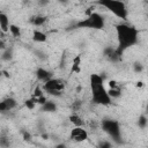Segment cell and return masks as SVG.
Wrapping results in <instances>:
<instances>
[{"instance_id":"obj_14","label":"cell","mask_w":148,"mask_h":148,"mask_svg":"<svg viewBox=\"0 0 148 148\" xmlns=\"http://www.w3.org/2000/svg\"><path fill=\"white\" fill-rule=\"evenodd\" d=\"M2 101H3V103H5L6 108H7V111L13 110V109L17 105L16 99H15V98H13V97H6V98H5V99H2Z\"/></svg>"},{"instance_id":"obj_12","label":"cell","mask_w":148,"mask_h":148,"mask_svg":"<svg viewBox=\"0 0 148 148\" xmlns=\"http://www.w3.org/2000/svg\"><path fill=\"white\" fill-rule=\"evenodd\" d=\"M40 110L44 112H54V111H57V104L53 101L46 99V102L40 105Z\"/></svg>"},{"instance_id":"obj_15","label":"cell","mask_w":148,"mask_h":148,"mask_svg":"<svg viewBox=\"0 0 148 148\" xmlns=\"http://www.w3.org/2000/svg\"><path fill=\"white\" fill-rule=\"evenodd\" d=\"M80 64H81V56L77 54L74 60H73V64H72V68H71V72L73 73H79L80 72Z\"/></svg>"},{"instance_id":"obj_19","label":"cell","mask_w":148,"mask_h":148,"mask_svg":"<svg viewBox=\"0 0 148 148\" xmlns=\"http://www.w3.org/2000/svg\"><path fill=\"white\" fill-rule=\"evenodd\" d=\"M147 124H148V119L146 117V114H141L139 117V120H138V125L140 128H146L147 127Z\"/></svg>"},{"instance_id":"obj_33","label":"cell","mask_w":148,"mask_h":148,"mask_svg":"<svg viewBox=\"0 0 148 148\" xmlns=\"http://www.w3.org/2000/svg\"><path fill=\"white\" fill-rule=\"evenodd\" d=\"M121 1H124V0H121Z\"/></svg>"},{"instance_id":"obj_2","label":"cell","mask_w":148,"mask_h":148,"mask_svg":"<svg viewBox=\"0 0 148 148\" xmlns=\"http://www.w3.org/2000/svg\"><path fill=\"white\" fill-rule=\"evenodd\" d=\"M90 90H91V101L98 105H110L111 97L108 94V90L104 86V80L99 74H91L89 77Z\"/></svg>"},{"instance_id":"obj_7","label":"cell","mask_w":148,"mask_h":148,"mask_svg":"<svg viewBox=\"0 0 148 148\" xmlns=\"http://www.w3.org/2000/svg\"><path fill=\"white\" fill-rule=\"evenodd\" d=\"M69 139L75 142H83L88 139V132L83 128V126H74L71 130Z\"/></svg>"},{"instance_id":"obj_16","label":"cell","mask_w":148,"mask_h":148,"mask_svg":"<svg viewBox=\"0 0 148 148\" xmlns=\"http://www.w3.org/2000/svg\"><path fill=\"white\" fill-rule=\"evenodd\" d=\"M9 32L12 34V36L13 37H15V38H18V37H21V28L18 27V25H16V24H9Z\"/></svg>"},{"instance_id":"obj_28","label":"cell","mask_w":148,"mask_h":148,"mask_svg":"<svg viewBox=\"0 0 148 148\" xmlns=\"http://www.w3.org/2000/svg\"><path fill=\"white\" fill-rule=\"evenodd\" d=\"M49 3V0H39V5L40 6H45Z\"/></svg>"},{"instance_id":"obj_23","label":"cell","mask_w":148,"mask_h":148,"mask_svg":"<svg viewBox=\"0 0 148 148\" xmlns=\"http://www.w3.org/2000/svg\"><path fill=\"white\" fill-rule=\"evenodd\" d=\"M133 68H134V71H135V72H141V71L143 69V66H142V64H141V62L135 61V62L133 64Z\"/></svg>"},{"instance_id":"obj_32","label":"cell","mask_w":148,"mask_h":148,"mask_svg":"<svg viewBox=\"0 0 148 148\" xmlns=\"http://www.w3.org/2000/svg\"><path fill=\"white\" fill-rule=\"evenodd\" d=\"M81 1H83V0H81Z\"/></svg>"},{"instance_id":"obj_21","label":"cell","mask_w":148,"mask_h":148,"mask_svg":"<svg viewBox=\"0 0 148 148\" xmlns=\"http://www.w3.org/2000/svg\"><path fill=\"white\" fill-rule=\"evenodd\" d=\"M24 105L29 109V110H32V109H35V106H36V103L32 101V98H29V99H27L25 102H24Z\"/></svg>"},{"instance_id":"obj_10","label":"cell","mask_w":148,"mask_h":148,"mask_svg":"<svg viewBox=\"0 0 148 148\" xmlns=\"http://www.w3.org/2000/svg\"><path fill=\"white\" fill-rule=\"evenodd\" d=\"M32 40H34L35 43H45V42L47 40V36H46L43 31L35 29V30L32 31Z\"/></svg>"},{"instance_id":"obj_30","label":"cell","mask_w":148,"mask_h":148,"mask_svg":"<svg viewBox=\"0 0 148 148\" xmlns=\"http://www.w3.org/2000/svg\"><path fill=\"white\" fill-rule=\"evenodd\" d=\"M56 147L57 148H62V147H65V145L64 143H60V145H56Z\"/></svg>"},{"instance_id":"obj_25","label":"cell","mask_w":148,"mask_h":148,"mask_svg":"<svg viewBox=\"0 0 148 148\" xmlns=\"http://www.w3.org/2000/svg\"><path fill=\"white\" fill-rule=\"evenodd\" d=\"M22 135H23V139H24L25 141H30V140H31V135H30V133H28L27 131H22Z\"/></svg>"},{"instance_id":"obj_5","label":"cell","mask_w":148,"mask_h":148,"mask_svg":"<svg viewBox=\"0 0 148 148\" xmlns=\"http://www.w3.org/2000/svg\"><path fill=\"white\" fill-rule=\"evenodd\" d=\"M101 127L102 130L117 143L121 141V133H120V125L117 120L105 118L101 121Z\"/></svg>"},{"instance_id":"obj_18","label":"cell","mask_w":148,"mask_h":148,"mask_svg":"<svg viewBox=\"0 0 148 148\" xmlns=\"http://www.w3.org/2000/svg\"><path fill=\"white\" fill-rule=\"evenodd\" d=\"M12 58H13V50L6 47V49L3 50V53H2V56H1V59L5 60V61H9V60H12Z\"/></svg>"},{"instance_id":"obj_29","label":"cell","mask_w":148,"mask_h":148,"mask_svg":"<svg viewBox=\"0 0 148 148\" xmlns=\"http://www.w3.org/2000/svg\"><path fill=\"white\" fill-rule=\"evenodd\" d=\"M59 3H61V5H67L68 2H69V0H57Z\"/></svg>"},{"instance_id":"obj_11","label":"cell","mask_w":148,"mask_h":148,"mask_svg":"<svg viewBox=\"0 0 148 148\" xmlns=\"http://www.w3.org/2000/svg\"><path fill=\"white\" fill-rule=\"evenodd\" d=\"M9 18H8V16L5 14V13H2V12H0V29L3 31V32H7L8 31V29H9Z\"/></svg>"},{"instance_id":"obj_3","label":"cell","mask_w":148,"mask_h":148,"mask_svg":"<svg viewBox=\"0 0 148 148\" xmlns=\"http://www.w3.org/2000/svg\"><path fill=\"white\" fill-rule=\"evenodd\" d=\"M104 28H105L104 17L99 13H95V12H91L84 18L74 23L72 27V29H94V30H101Z\"/></svg>"},{"instance_id":"obj_22","label":"cell","mask_w":148,"mask_h":148,"mask_svg":"<svg viewBox=\"0 0 148 148\" xmlns=\"http://www.w3.org/2000/svg\"><path fill=\"white\" fill-rule=\"evenodd\" d=\"M42 95H44L43 94V88L36 87L35 90H34V92H32V97H38V96H42Z\"/></svg>"},{"instance_id":"obj_20","label":"cell","mask_w":148,"mask_h":148,"mask_svg":"<svg viewBox=\"0 0 148 148\" xmlns=\"http://www.w3.org/2000/svg\"><path fill=\"white\" fill-rule=\"evenodd\" d=\"M10 145V141L7 136H0V146L1 147H8Z\"/></svg>"},{"instance_id":"obj_24","label":"cell","mask_w":148,"mask_h":148,"mask_svg":"<svg viewBox=\"0 0 148 148\" xmlns=\"http://www.w3.org/2000/svg\"><path fill=\"white\" fill-rule=\"evenodd\" d=\"M98 147L99 148H111L112 147V143L111 142H108V141H102L98 143Z\"/></svg>"},{"instance_id":"obj_26","label":"cell","mask_w":148,"mask_h":148,"mask_svg":"<svg viewBox=\"0 0 148 148\" xmlns=\"http://www.w3.org/2000/svg\"><path fill=\"white\" fill-rule=\"evenodd\" d=\"M5 112H7V108L3 103V101H0V113H5Z\"/></svg>"},{"instance_id":"obj_13","label":"cell","mask_w":148,"mask_h":148,"mask_svg":"<svg viewBox=\"0 0 148 148\" xmlns=\"http://www.w3.org/2000/svg\"><path fill=\"white\" fill-rule=\"evenodd\" d=\"M68 119H69V121L74 125V126H83V120H82V118L77 114V113H75V112H73L69 117H68Z\"/></svg>"},{"instance_id":"obj_4","label":"cell","mask_w":148,"mask_h":148,"mask_svg":"<svg viewBox=\"0 0 148 148\" xmlns=\"http://www.w3.org/2000/svg\"><path fill=\"white\" fill-rule=\"evenodd\" d=\"M94 3L99 5V6L104 7V8H106L114 16H117L118 18H120L123 21L127 20L128 12H127L125 2L121 1V0H95Z\"/></svg>"},{"instance_id":"obj_27","label":"cell","mask_w":148,"mask_h":148,"mask_svg":"<svg viewBox=\"0 0 148 148\" xmlns=\"http://www.w3.org/2000/svg\"><path fill=\"white\" fill-rule=\"evenodd\" d=\"M6 47H7V45H6V43H5V40L0 38V50H1V51H3V50H5Z\"/></svg>"},{"instance_id":"obj_9","label":"cell","mask_w":148,"mask_h":148,"mask_svg":"<svg viewBox=\"0 0 148 148\" xmlns=\"http://www.w3.org/2000/svg\"><path fill=\"white\" fill-rule=\"evenodd\" d=\"M47 21V16L45 15H34L30 17V23L35 27H42Z\"/></svg>"},{"instance_id":"obj_31","label":"cell","mask_w":148,"mask_h":148,"mask_svg":"<svg viewBox=\"0 0 148 148\" xmlns=\"http://www.w3.org/2000/svg\"><path fill=\"white\" fill-rule=\"evenodd\" d=\"M0 76H2V69L0 68Z\"/></svg>"},{"instance_id":"obj_1","label":"cell","mask_w":148,"mask_h":148,"mask_svg":"<svg viewBox=\"0 0 148 148\" xmlns=\"http://www.w3.org/2000/svg\"><path fill=\"white\" fill-rule=\"evenodd\" d=\"M116 35L118 39L117 51L123 53L126 49L135 45L139 40V31L138 29L126 22H121L116 24Z\"/></svg>"},{"instance_id":"obj_8","label":"cell","mask_w":148,"mask_h":148,"mask_svg":"<svg viewBox=\"0 0 148 148\" xmlns=\"http://www.w3.org/2000/svg\"><path fill=\"white\" fill-rule=\"evenodd\" d=\"M36 76H37V79L39 81L45 82V81H47V80H50L52 77V72L49 71V69H45L43 67H38L36 69Z\"/></svg>"},{"instance_id":"obj_6","label":"cell","mask_w":148,"mask_h":148,"mask_svg":"<svg viewBox=\"0 0 148 148\" xmlns=\"http://www.w3.org/2000/svg\"><path fill=\"white\" fill-rule=\"evenodd\" d=\"M42 88L49 95H52V96H61L62 90L65 88V82L61 79L51 77L50 80H47V81L44 82V84H43Z\"/></svg>"},{"instance_id":"obj_17","label":"cell","mask_w":148,"mask_h":148,"mask_svg":"<svg viewBox=\"0 0 148 148\" xmlns=\"http://www.w3.org/2000/svg\"><path fill=\"white\" fill-rule=\"evenodd\" d=\"M108 90V94L111 98H118L120 95H121V90H120V87L118 88H109L106 89Z\"/></svg>"}]
</instances>
